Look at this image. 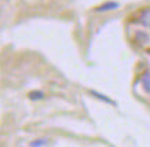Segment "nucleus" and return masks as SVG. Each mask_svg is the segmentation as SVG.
Here are the masks:
<instances>
[{
	"label": "nucleus",
	"mask_w": 150,
	"mask_h": 147,
	"mask_svg": "<svg viewBox=\"0 0 150 147\" xmlns=\"http://www.w3.org/2000/svg\"><path fill=\"white\" fill-rule=\"evenodd\" d=\"M141 81H142L143 88H145L147 92H150V72L143 73V76H142V78H141Z\"/></svg>",
	"instance_id": "nucleus-1"
},
{
	"label": "nucleus",
	"mask_w": 150,
	"mask_h": 147,
	"mask_svg": "<svg viewBox=\"0 0 150 147\" xmlns=\"http://www.w3.org/2000/svg\"><path fill=\"white\" fill-rule=\"evenodd\" d=\"M117 7H118L117 3H105L103 6L98 7L96 11H108V10H114V8H117Z\"/></svg>",
	"instance_id": "nucleus-2"
},
{
	"label": "nucleus",
	"mask_w": 150,
	"mask_h": 147,
	"mask_svg": "<svg viewBox=\"0 0 150 147\" xmlns=\"http://www.w3.org/2000/svg\"><path fill=\"white\" fill-rule=\"evenodd\" d=\"M29 98H32V99H40V98H43V92H40V91L30 92V94H29Z\"/></svg>",
	"instance_id": "nucleus-3"
},
{
	"label": "nucleus",
	"mask_w": 150,
	"mask_h": 147,
	"mask_svg": "<svg viewBox=\"0 0 150 147\" xmlns=\"http://www.w3.org/2000/svg\"><path fill=\"white\" fill-rule=\"evenodd\" d=\"M92 94H94V95H95V96H99L100 99H102V101H105V102H109V103H113V102L110 101V99H108V98H106V96H102V95H99V94H98V92H94V91H92Z\"/></svg>",
	"instance_id": "nucleus-4"
},
{
	"label": "nucleus",
	"mask_w": 150,
	"mask_h": 147,
	"mask_svg": "<svg viewBox=\"0 0 150 147\" xmlns=\"http://www.w3.org/2000/svg\"><path fill=\"white\" fill-rule=\"evenodd\" d=\"M40 144H47V142L46 140H36L32 143V146H40Z\"/></svg>",
	"instance_id": "nucleus-5"
}]
</instances>
